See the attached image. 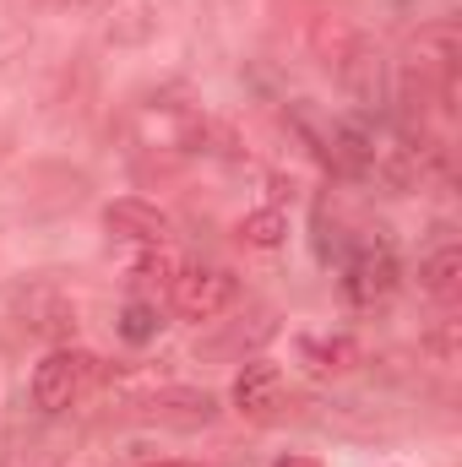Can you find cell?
<instances>
[{
  "label": "cell",
  "instance_id": "obj_5",
  "mask_svg": "<svg viewBox=\"0 0 462 467\" xmlns=\"http://www.w3.org/2000/svg\"><path fill=\"white\" fill-rule=\"evenodd\" d=\"M16 316H22V327L38 332V337H71V332H77V305H71L55 283L22 288V294H16Z\"/></svg>",
  "mask_w": 462,
  "mask_h": 467
},
{
  "label": "cell",
  "instance_id": "obj_3",
  "mask_svg": "<svg viewBox=\"0 0 462 467\" xmlns=\"http://www.w3.org/2000/svg\"><path fill=\"white\" fill-rule=\"evenodd\" d=\"M392 288H397V255H392V244H375V239L359 244L343 266L348 305H375V299H386Z\"/></svg>",
  "mask_w": 462,
  "mask_h": 467
},
{
  "label": "cell",
  "instance_id": "obj_6",
  "mask_svg": "<svg viewBox=\"0 0 462 467\" xmlns=\"http://www.w3.org/2000/svg\"><path fill=\"white\" fill-rule=\"evenodd\" d=\"M104 229L115 234V239H131V244H163L169 213L152 207V202H142V196H120V202L104 207Z\"/></svg>",
  "mask_w": 462,
  "mask_h": 467
},
{
  "label": "cell",
  "instance_id": "obj_13",
  "mask_svg": "<svg viewBox=\"0 0 462 467\" xmlns=\"http://www.w3.org/2000/svg\"><path fill=\"white\" fill-rule=\"evenodd\" d=\"M272 467H321V462H310V457H278Z\"/></svg>",
  "mask_w": 462,
  "mask_h": 467
},
{
  "label": "cell",
  "instance_id": "obj_15",
  "mask_svg": "<svg viewBox=\"0 0 462 467\" xmlns=\"http://www.w3.org/2000/svg\"><path fill=\"white\" fill-rule=\"evenodd\" d=\"M397 5H408V0H397Z\"/></svg>",
  "mask_w": 462,
  "mask_h": 467
},
{
  "label": "cell",
  "instance_id": "obj_9",
  "mask_svg": "<svg viewBox=\"0 0 462 467\" xmlns=\"http://www.w3.org/2000/svg\"><path fill=\"white\" fill-rule=\"evenodd\" d=\"M299 358H305L316 375H343V369H353L359 348H353L348 337H299Z\"/></svg>",
  "mask_w": 462,
  "mask_h": 467
},
{
  "label": "cell",
  "instance_id": "obj_4",
  "mask_svg": "<svg viewBox=\"0 0 462 467\" xmlns=\"http://www.w3.org/2000/svg\"><path fill=\"white\" fill-rule=\"evenodd\" d=\"M142 413H147L152 424L207 430V424L218 419V397H213V391H202V386H158V391L142 402Z\"/></svg>",
  "mask_w": 462,
  "mask_h": 467
},
{
  "label": "cell",
  "instance_id": "obj_11",
  "mask_svg": "<svg viewBox=\"0 0 462 467\" xmlns=\"http://www.w3.org/2000/svg\"><path fill=\"white\" fill-rule=\"evenodd\" d=\"M158 305H147V299H131L125 310H120V321H115V332L131 343V348H142V343H152L158 337Z\"/></svg>",
  "mask_w": 462,
  "mask_h": 467
},
{
  "label": "cell",
  "instance_id": "obj_8",
  "mask_svg": "<svg viewBox=\"0 0 462 467\" xmlns=\"http://www.w3.org/2000/svg\"><path fill=\"white\" fill-rule=\"evenodd\" d=\"M419 288H425L430 299H441V305L462 299V250L457 244H441V250L419 266Z\"/></svg>",
  "mask_w": 462,
  "mask_h": 467
},
{
  "label": "cell",
  "instance_id": "obj_1",
  "mask_svg": "<svg viewBox=\"0 0 462 467\" xmlns=\"http://www.w3.org/2000/svg\"><path fill=\"white\" fill-rule=\"evenodd\" d=\"M99 380V358L82 348H55L44 353V364L33 369V408L38 413H66L88 397V386Z\"/></svg>",
  "mask_w": 462,
  "mask_h": 467
},
{
  "label": "cell",
  "instance_id": "obj_7",
  "mask_svg": "<svg viewBox=\"0 0 462 467\" xmlns=\"http://www.w3.org/2000/svg\"><path fill=\"white\" fill-rule=\"evenodd\" d=\"M234 408L239 413H250V419H267L278 402H283V369L278 364H267V358H250L239 375H234Z\"/></svg>",
  "mask_w": 462,
  "mask_h": 467
},
{
  "label": "cell",
  "instance_id": "obj_2",
  "mask_svg": "<svg viewBox=\"0 0 462 467\" xmlns=\"http://www.w3.org/2000/svg\"><path fill=\"white\" fill-rule=\"evenodd\" d=\"M234 294H239V283H234V272L224 266H185V272H174V283H169V299H174V316L180 321H218L224 310L234 305Z\"/></svg>",
  "mask_w": 462,
  "mask_h": 467
},
{
  "label": "cell",
  "instance_id": "obj_14",
  "mask_svg": "<svg viewBox=\"0 0 462 467\" xmlns=\"http://www.w3.org/2000/svg\"><path fill=\"white\" fill-rule=\"evenodd\" d=\"M158 467H191V462H158Z\"/></svg>",
  "mask_w": 462,
  "mask_h": 467
},
{
  "label": "cell",
  "instance_id": "obj_12",
  "mask_svg": "<svg viewBox=\"0 0 462 467\" xmlns=\"http://www.w3.org/2000/svg\"><path fill=\"white\" fill-rule=\"evenodd\" d=\"M174 272H180V266H174V255H169L163 244H147V250L131 261V277H136V283H174Z\"/></svg>",
  "mask_w": 462,
  "mask_h": 467
},
{
  "label": "cell",
  "instance_id": "obj_10",
  "mask_svg": "<svg viewBox=\"0 0 462 467\" xmlns=\"http://www.w3.org/2000/svg\"><path fill=\"white\" fill-rule=\"evenodd\" d=\"M239 239H245L250 250H278V244L289 239V213H283V207H256V213H245V218H239Z\"/></svg>",
  "mask_w": 462,
  "mask_h": 467
}]
</instances>
